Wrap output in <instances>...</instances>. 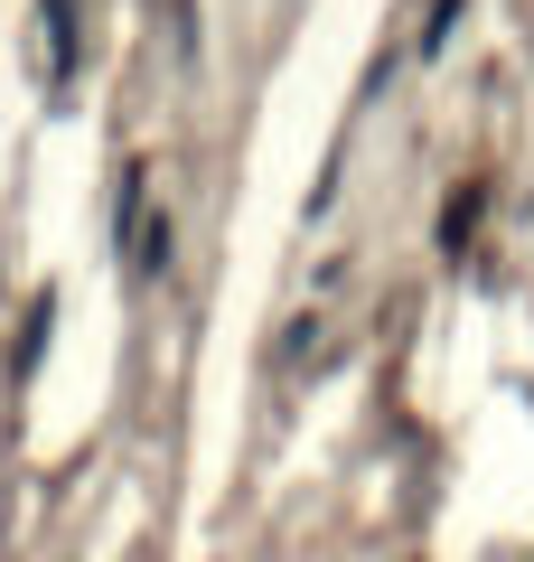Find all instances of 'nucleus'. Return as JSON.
<instances>
[{"label":"nucleus","instance_id":"obj_2","mask_svg":"<svg viewBox=\"0 0 534 562\" xmlns=\"http://www.w3.org/2000/svg\"><path fill=\"white\" fill-rule=\"evenodd\" d=\"M469 235H478V188H459V198L441 206V244H450V254H459V244H469Z\"/></svg>","mask_w":534,"mask_h":562},{"label":"nucleus","instance_id":"obj_1","mask_svg":"<svg viewBox=\"0 0 534 562\" xmlns=\"http://www.w3.org/2000/svg\"><path fill=\"white\" fill-rule=\"evenodd\" d=\"M47 76H76V20H66V0H47Z\"/></svg>","mask_w":534,"mask_h":562}]
</instances>
